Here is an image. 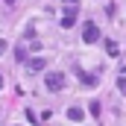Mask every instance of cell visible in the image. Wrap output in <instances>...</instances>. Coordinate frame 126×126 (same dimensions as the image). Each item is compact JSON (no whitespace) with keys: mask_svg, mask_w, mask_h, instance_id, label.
Masks as SVG:
<instances>
[{"mask_svg":"<svg viewBox=\"0 0 126 126\" xmlns=\"http://www.w3.org/2000/svg\"><path fill=\"white\" fill-rule=\"evenodd\" d=\"M44 82H47L50 91H62V88H64V73H62V70H50Z\"/></svg>","mask_w":126,"mask_h":126,"instance_id":"cell-1","label":"cell"},{"mask_svg":"<svg viewBox=\"0 0 126 126\" xmlns=\"http://www.w3.org/2000/svg\"><path fill=\"white\" fill-rule=\"evenodd\" d=\"M97 38H100V30H97V24L88 21V24L82 27V41H85V44H94Z\"/></svg>","mask_w":126,"mask_h":126,"instance_id":"cell-2","label":"cell"},{"mask_svg":"<svg viewBox=\"0 0 126 126\" xmlns=\"http://www.w3.org/2000/svg\"><path fill=\"white\" fill-rule=\"evenodd\" d=\"M44 67H47V59H44V56H35V59H30V64H27L30 73H38V70H44Z\"/></svg>","mask_w":126,"mask_h":126,"instance_id":"cell-3","label":"cell"},{"mask_svg":"<svg viewBox=\"0 0 126 126\" xmlns=\"http://www.w3.org/2000/svg\"><path fill=\"white\" fill-rule=\"evenodd\" d=\"M67 117H70V120H76V123H79V120H82V117H85V111H82V109H79V106H70V109H67Z\"/></svg>","mask_w":126,"mask_h":126,"instance_id":"cell-4","label":"cell"},{"mask_svg":"<svg viewBox=\"0 0 126 126\" xmlns=\"http://www.w3.org/2000/svg\"><path fill=\"white\" fill-rule=\"evenodd\" d=\"M79 79H82V82H85L88 88H94V85H97V76H91V73H85V70H79Z\"/></svg>","mask_w":126,"mask_h":126,"instance_id":"cell-5","label":"cell"},{"mask_svg":"<svg viewBox=\"0 0 126 126\" xmlns=\"http://www.w3.org/2000/svg\"><path fill=\"white\" fill-rule=\"evenodd\" d=\"M73 24H76V18H73V15H64V18H62V27H64V30H70Z\"/></svg>","mask_w":126,"mask_h":126,"instance_id":"cell-6","label":"cell"},{"mask_svg":"<svg viewBox=\"0 0 126 126\" xmlns=\"http://www.w3.org/2000/svg\"><path fill=\"white\" fill-rule=\"evenodd\" d=\"M106 50H109V56H117V44L114 41H106Z\"/></svg>","mask_w":126,"mask_h":126,"instance_id":"cell-7","label":"cell"},{"mask_svg":"<svg viewBox=\"0 0 126 126\" xmlns=\"http://www.w3.org/2000/svg\"><path fill=\"white\" fill-rule=\"evenodd\" d=\"M88 111H91L94 117H100V111H103V109H100V103H91V106H88Z\"/></svg>","mask_w":126,"mask_h":126,"instance_id":"cell-8","label":"cell"},{"mask_svg":"<svg viewBox=\"0 0 126 126\" xmlns=\"http://www.w3.org/2000/svg\"><path fill=\"white\" fill-rule=\"evenodd\" d=\"M117 88H120V91L126 94V79H123V76H120V82H117Z\"/></svg>","mask_w":126,"mask_h":126,"instance_id":"cell-9","label":"cell"},{"mask_svg":"<svg viewBox=\"0 0 126 126\" xmlns=\"http://www.w3.org/2000/svg\"><path fill=\"white\" fill-rule=\"evenodd\" d=\"M3 3H15V0H3Z\"/></svg>","mask_w":126,"mask_h":126,"instance_id":"cell-10","label":"cell"}]
</instances>
